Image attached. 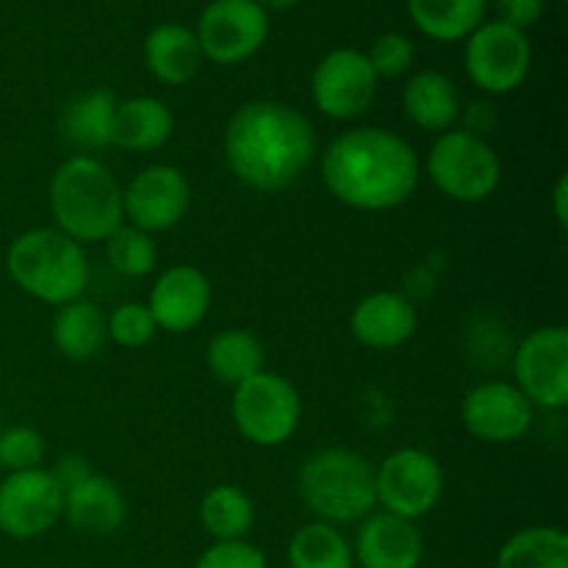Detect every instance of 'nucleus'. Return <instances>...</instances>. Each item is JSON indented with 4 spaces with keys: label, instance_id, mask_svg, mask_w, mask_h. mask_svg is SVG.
Wrapping results in <instances>:
<instances>
[{
    "label": "nucleus",
    "instance_id": "obj_1",
    "mask_svg": "<svg viewBox=\"0 0 568 568\" xmlns=\"http://www.w3.org/2000/svg\"><path fill=\"white\" fill-rule=\"evenodd\" d=\"M227 170L255 192H283L311 166L316 131L308 116L281 100H250L225 125Z\"/></svg>",
    "mask_w": 568,
    "mask_h": 568
},
{
    "label": "nucleus",
    "instance_id": "obj_2",
    "mask_svg": "<svg viewBox=\"0 0 568 568\" xmlns=\"http://www.w3.org/2000/svg\"><path fill=\"white\" fill-rule=\"evenodd\" d=\"M422 164L408 139L388 128L361 125L333 139L322 153V181L355 211H392L419 186Z\"/></svg>",
    "mask_w": 568,
    "mask_h": 568
},
{
    "label": "nucleus",
    "instance_id": "obj_3",
    "mask_svg": "<svg viewBox=\"0 0 568 568\" xmlns=\"http://www.w3.org/2000/svg\"><path fill=\"white\" fill-rule=\"evenodd\" d=\"M53 227L78 244H100L125 222L122 186L100 159L78 153L50 178L48 189Z\"/></svg>",
    "mask_w": 568,
    "mask_h": 568
},
{
    "label": "nucleus",
    "instance_id": "obj_4",
    "mask_svg": "<svg viewBox=\"0 0 568 568\" xmlns=\"http://www.w3.org/2000/svg\"><path fill=\"white\" fill-rule=\"evenodd\" d=\"M6 272L20 292L55 308L83 297L92 275L83 244L55 227L20 233L6 250Z\"/></svg>",
    "mask_w": 568,
    "mask_h": 568
},
{
    "label": "nucleus",
    "instance_id": "obj_5",
    "mask_svg": "<svg viewBox=\"0 0 568 568\" xmlns=\"http://www.w3.org/2000/svg\"><path fill=\"white\" fill-rule=\"evenodd\" d=\"M297 494L316 521L333 527L358 525L377 510L375 466L355 449H316L300 466Z\"/></svg>",
    "mask_w": 568,
    "mask_h": 568
},
{
    "label": "nucleus",
    "instance_id": "obj_6",
    "mask_svg": "<svg viewBox=\"0 0 568 568\" xmlns=\"http://www.w3.org/2000/svg\"><path fill=\"white\" fill-rule=\"evenodd\" d=\"M425 172L433 186L455 203H480L503 181L499 155L486 139L453 128L433 142Z\"/></svg>",
    "mask_w": 568,
    "mask_h": 568
},
{
    "label": "nucleus",
    "instance_id": "obj_7",
    "mask_svg": "<svg viewBox=\"0 0 568 568\" xmlns=\"http://www.w3.org/2000/svg\"><path fill=\"white\" fill-rule=\"evenodd\" d=\"M233 425L255 447H281L297 433L303 399L297 386L277 372H258L233 388Z\"/></svg>",
    "mask_w": 568,
    "mask_h": 568
},
{
    "label": "nucleus",
    "instance_id": "obj_8",
    "mask_svg": "<svg viewBox=\"0 0 568 568\" xmlns=\"http://www.w3.org/2000/svg\"><path fill=\"white\" fill-rule=\"evenodd\" d=\"M444 497V469L427 449L403 447L375 466L377 508L399 519L419 521Z\"/></svg>",
    "mask_w": 568,
    "mask_h": 568
},
{
    "label": "nucleus",
    "instance_id": "obj_9",
    "mask_svg": "<svg viewBox=\"0 0 568 568\" xmlns=\"http://www.w3.org/2000/svg\"><path fill=\"white\" fill-rule=\"evenodd\" d=\"M464 42L466 75L480 92L510 94L530 75L532 44L527 31L503 20H488Z\"/></svg>",
    "mask_w": 568,
    "mask_h": 568
},
{
    "label": "nucleus",
    "instance_id": "obj_10",
    "mask_svg": "<svg viewBox=\"0 0 568 568\" xmlns=\"http://www.w3.org/2000/svg\"><path fill=\"white\" fill-rule=\"evenodd\" d=\"M270 11L255 0H211L200 14L197 42L205 61L233 67L253 59L270 39Z\"/></svg>",
    "mask_w": 568,
    "mask_h": 568
},
{
    "label": "nucleus",
    "instance_id": "obj_11",
    "mask_svg": "<svg viewBox=\"0 0 568 568\" xmlns=\"http://www.w3.org/2000/svg\"><path fill=\"white\" fill-rule=\"evenodd\" d=\"M514 386L532 408L560 410L568 405V331L547 325L527 333L514 353Z\"/></svg>",
    "mask_w": 568,
    "mask_h": 568
},
{
    "label": "nucleus",
    "instance_id": "obj_12",
    "mask_svg": "<svg viewBox=\"0 0 568 568\" xmlns=\"http://www.w3.org/2000/svg\"><path fill=\"white\" fill-rule=\"evenodd\" d=\"M381 78L358 48H336L316 61L311 72V98L325 116L355 120L375 103Z\"/></svg>",
    "mask_w": 568,
    "mask_h": 568
},
{
    "label": "nucleus",
    "instance_id": "obj_13",
    "mask_svg": "<svg viewBox=\"0 0 568 568\" xmlns=\"http://www.w3.org/2000/svg\"><path fill=\"white\" fill-rule=\"evenodd\" d=\"M64 491L50 469L11 471L0 480V532L14 541H31L59 525Z\"/></svg>",
    "mask_w": 568,
    "mask_h": 568
},
{
    "label": "nucleus",
    "instance_id": "obj_14",
    "mask_svg": "<svg viewBox=\"0 0 568 568\" xmlns=\"http://www.w3.org/2000/svg\"><path fill=\"white\" fill-rule=\"evenodd\" d=\"M192 205L189 178L172 164H150L122 189V211L128 225L144 233H164L186 216Z\"/></svg>",
    "mask_w": 568,
    "mask_h": 568
},
{
    "label": "nucleus",
    "instance_id": "obj_15",
    "mask_svg": "<svg viewBox=\"0 0 568 568\" xmlns=\"http://www.w3.org/2000/svg\"><path fill=\"white\" fill-rule=\"evenodd\" d=\"M460 419L475 438L486 444H514L536 419L530 399L505 381H483L466 392Z\"/></svg>",
    "mask_w": 568,
    "mask_h": 568
},
{
    "label": "nucleus",
    "instance_id": "obj_16",
    "mask_svg": "<svg viewBox=\"0 0 568 568\" xmlns=\"http://www.w3.org/2000/svg\"><path fill=\"white\" fill-rule=\"evenodd\" d=\"M211 300H214V288L203 270L192 264H172L155 277L148 308L159 331L181 336V333L194 331L209 316Z\"/></svg>",
    "mask_w": 568,
    "mask_h": 568
},
{
    "label": "nucleus",
    "instance_id": "obj_17",
    "mask_svg": "<svg viewBox=\"0 0 568 568\" xmlns=\"http://www.w3.org/2000/svg\"><path fill=\"white\" fill-rule=\"evenodd\" d=\"M353 558L361 568H419L425 541L416 521L399 519L386 510H372L358 521Z\"/></svg>",
    "mask_w": 568,
    "mask_h": 568
},
{
    "label": "nucleus",
    "instance_id": "obj_18",
    "mask_svg": "<svg viewBox=\"0 0 568 568\" xmlns=\"http://www.w3.org/2000/svg\"><path fill=\"white\" fill-rule=\"evenodd\" d=\"M419 325L416 305L399 292H372L349 314L355 342L369 349H397L410 342Z\"/></svg>",
    "mask_w": 568,
    "mask_h": 568
},
{
    "label": "nucleus",
    "instance_id": "obj_19",
    "mask_svg": "<svg viewBox=\"0 0 568 568\" xmlns=\"http://www.w3.org/2000/svg\"><path fill=\"white\" fill-rule=\"evenodd\" d=\"M205 55L194 28L183 22H161L144 39V67L166 87H183L203 70Z\"/></svg>",
    "mask_w": 568,
    "mask_h": 568
},
{
    "label": "nucleus",
    "instance_id": "obj_20",
    "mask_svg": "<svg viewBox=\"0 0 568 568\" xmlns=\"http://www.w3.org/2000/svg\"><path fill=\"white\" fill-rule=\"evenodd\" d=\"M125 494L109 477L89 475L75 488L64 491L61 519H67V525L83 536H114L125 525Z\"/></svg>",
    "mask_w": 568,
    "mask_h": 568
},
{
    "label": "nucleus",
    "instance_id": "obj_21",
    "mask_svg": "<svg viewBox=\"0 0 568 568\" xmlns=\"http://www.w3.org/2000/svg\"><path fill=\"white\" fill-rule=\"evenodd\" d=\"M403 111L414 125L430 133H447L460 120V94L453 78L438 70H422L405 81Z\"/></svg>",
    "mask_w": 568,
    "mask_h": 568
},
{
    "label": "nucleus",
    "instance_id": "obj_22",
    "mask_svg": "<svg viewBox=\"0 0 568 568\" xmlns=\"http://www.w3.org/2000/svg\"><path fill=\"white\" fill-rule=\"evenodd\" d=\"M175 133V116L172 109L159 98H128L120 100L114 116V133L111 148H122L128 153H150L164 148Z\"/></svg>",
    "mask_w": 568,
    "mask_h": 568
},
{
    "label": "nucleus",
    "instance_id": "obj_23",
    "mask_svg": "<svg viewBox=\"0 0 568 568\" xmlns=\"http://www.w3.org/2000/svg\"><path fill=\"white\" fill-rule=\"evenodd\" d=\"M55 349L70 361H89L103 353L109 342L105 314L92 300H72V303L55 308L53 325H50Z\"/></svg>",
    "mask_w": 568,
    "mask_h": 568
},
{
    "label": "nucleus",
    "instance_id": "obj_24",
    "mask_svg": "<svg viewBox=\"0 0 568 568\" xmlns=\"http://www.w3.org/2000/svg\"><path fill=\"white\" fill-rule=\"evenodd\" d=\"M410 22L436 42H464L486 22L488 0H405Z\"/></svg>",
    "mask_w": 568,
    "mask_h": 568
},
{
    "label": "nucleus",
    "instance_id": "obj_25",
    "mask_svg": "<svg viewBox=\"0 0 568 568\" xmlns=\"http://www.w3.org/2000/svg\"><path fill=\"white\" fill-rule=\"evenodd\" d=\"M264 344L242 327L220 331L205 349V364H209L211 375L233 388L264 372Z\"/></svg>",
    "mask_w": 568,
    "mask_h": 568
},
{
    "label": "nucleus",
    "instance_id": "obj_26",
    "mask_svg": "<svg viewBox=\"0 0 568 568\" xmlns=\"http://www.w3.org/2000/svg\"><path fill=\"white\" fill-rule=\"evenodd\" d=\"M200 525L214 541H244L255 525V505L233 483L214 486L200 503Z\"/></svg>",
    "mask_w": 568,
    "mask_h": 568
},
{
    "label": "nucleus",
    "instance_id": "obj_27",
    "mask_svg": "<svg viewBox=\"0 0 568 568\" xmlns=\"http://www.w3.org/2000/svg\"><path fill=\"white\" fill-rule=\"evenodd\" d=\"M116 105L120 100L111 89H92V92L75 98L64 111L67 139L83 150L111 148Z\"/></svg>",
    "mask_w": 568,
    "mask_h": 568
},
{
    "label": "nucleus",
    "instance_id": "obj_28",
    "mask_svg": "<svg viewBox=\"0 0 568 568\" xmlns=\"http://www.w3.org/2000/svg\"><path fill=\"white\" fill-rule=\"evenodd\" d=\"M494 568H568V536L560 527H525L499 547Z\"/></svg>",
    "mask_w": 568,
    "mask_h": 568
},
{
    "label": "nucleus",
    "instance_id": "obj_29",
    "mask_svg": "<svg viewBox=\"0 0 568 568\" xmlns=\"http://www.w3.org/2000/svg\"><path fill=\"white\" fill-rule=\"evenodd\" d=\"M288 568H355L353 544L338 527L308 521L292 536L286 549Z\"/></svg>",
    "mask_w": 568,
    "mask_h": 568
},
{
    "label": "nucleus",
    "instance_id": "obj_30",
    "mask_svg": "<svg viewBox=\"0 0 568 568\" xmlns=\"http://www.w3.org/2000/svg\"><path fill=\"white\" fill-rule=\"evenodd\" d=\"M103 244L111 270L122 277H144L159 264V247L153 236L128 222H122Z\"/></svg>",
    "mask_w": 568,
    "mask_h": 568
},
{
    "label": "nucleus",
    "instance_id": "obj_31",
    "mask_svg": "<svg viewBox=\"0 0 568 568\" xmlns=\"http://www.w3.org/2000/svg\"><path fill=\"white\" fill-rule=\"evenodd\" d=\"M105 327H109V342L120 344L125 349H139L150 344L159 333L153 314H150L148 303H122L105 316Z\"/></svg>",
    "mask_w": 568,
    "mask_h": 568
},
{
    "label": "nucleus",
    "instance_id": "obj_32",
    "mask_svg": "<svg viewBox=\"0 0 568 568\" xmlns=\"http://www.w3.org/2000/svg\"><path fill=\"white\" fill-rule=\"evenodd\" d=\"M48 453L42 433L33 427L14 425L0 433V471H28L39 469Z\"/></svg>",
    "mask_w": 568,
    "mask_h": 568
},
{
    "label": "nucleus",
    "instance_id": "obj_33",
    "mask_svg": "<svg viewBox=\"0 0 568 568\" xmlns=\"http://www.w3.org/2000/svg\"><path fill=\"white\" fill-rule=\"evenodd\" d=\"M372 70H375L377 78H403L408 75L410 67L416 61V48H414V39L405 37V33H381V37L372 42L369 53Z\"/></svg>",
    "mask_w": 568,
    "mask_h": 568
},
{
    "label": "nucleus",
    "instance_id": "obj_34",
    "mask_svg": "<svg viewBox=\"0 0 568 568\" xmlns=\"http://www.w3.org/2000/svg\"><path fill=\"white\" fill-rule=\"evenodd\" d=\"M194 568H270L264 549L244 541H214L197 558Z\"/></svg>",
    "mask_w": 568,
    "mask_h": 568
},
{
    "label": "nucleus",
    "instance_id": "obj_35",
    "mask_svg": "<svg viewBox=\"0 0 568 568\" xmlns=\"http://www.w3.org/2000/svg\"><path fill=\"white\" fill-rule=\"evenodd\" d=\"M497 9L499 20L519 28V31H527V28L541 20L547 0H497Z\"/></svg>",
    "mask_w": 568,
    "mask_h": 568
},
{
    "label": "nucleus",
    "instance_id": "obj_36",
    "mask_svg": "<svg viewBox=\"0 0 568 568\" xmlns=\"http://www.w3.org/2000/svg\"><path fill=\"white\" fill-rule=\"evenodd\" d=\"M458 122H464V128H460V131L471 133V136L486 139V133L491 131L494 122H497V111H494V105L488 103V100H477V103H471L469 109L460 111Z\"/></svg>",
    "mask_w": 568,
    "mask_h": 568
},
{
    "label": "nucleus",
    "instance_id": "obj_37",
    "mask_svg": "<svg viewBox=\"0 0 568 568\" xmlns=\"http://www.w3.org/2000/svg\"><path fill=\"white\" fill-rule=\"evenodd\" d=\"M50 475L55 477L61 491H70V488H75L78 483H83L89 475H94V471L89 469V460L81 458V455H64V458L50 469Z\"/></svg>",
    "mask_w": 568,
    "mask_h": 568
},
{
    "label": "nucleus",
    "instance_id": "obj_38",
    "mask_svg": "<svg viewBox=\"0 0 568 568\" xmlns=\"http://www.w3.org/2000/svg\"><path fill=\"white\" fill-rule=\"evenodd\" d=\"M568 178L560 175L558 183H555V192H552V205H555V220H558L560 227L568 225Z\"/></svg>",
    "mask_w": 568,
    "mask_h": 568
},
{
    "label": "nucleus",
    "instance_id": "obj_39",
    "mask_svg": "<svg viewBox=\"0 0 568 568\" xmlns=\"http://www.w3.org/2000/svg\"><path fill=\"white\" fill-rule=\"evenodd\" d=\"M264 11H288L300 3V0H255Z\"/></svg>",
    "mask_w": 568,
    "mask_h": 568
},
{
    "label": "nucleus",
    "instance_id": "obj_40",
    "mask_svg": "<svg viewBox=\"0 0 568 568\" xmlns=\"http://www.w3.org/2000/svg\"><path fill=\"white\" fill-rule=\"evenodd\" d=\"M560 3H564V0H560Z\"/></svg>",
    "mask_w": 568,
    "mask_h": 568
}]
</instances>
